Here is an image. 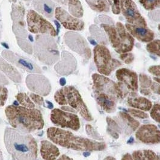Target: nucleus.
<instances>
[{
    "instance_id": "f257e3e1",
    "label": "nucleus",
    "mask_w": 160,
    "mask_h": 160,
    "mask_svg": "<svg viewBox=\"0 0 160 160\" xmlns=\"http://www.w3.org/2000/svg\"><path fill=\"white\" fill-rule=\"evenodd\" d=\"M4 142L8 153L14 160H36L38 147L36 140L30 134H25L8 127L4 134Z\"/></svg>"
},
{
    "instance_id": "f03ea898",
    "label": "nucleus",
    "mask_w": 160,
    "mask_h": 160,
    "mask_svg": "<svg viewBox=\"0 0 160 160\" xmlns=\"http://www.w3.org/2000/svg\"><path fill=\"white\" fill-rule=\"evenodd\" d=\"M10 125L25 134H30L42 130L44 120L40 110L24 106L10 105L5 109Z\"/></svg>"
},
{
    "instance_id": "7ed1b4c3",
    "label": "nucleus",
    "mask_w": 160,
    "mask_h": 160,
    "mask_svg": "<svg viewBox=\"0 0 160 160\" xmlns=\"http://www.w3.org/2000/svg\"><path fill=\"white\" fill-rule=\"evenodd\" d=\"M47 137L56 145L77 151H101L106 148L104 142L77 136L71 131L57 127L49 128Z\"/></svg>"
},
{
    "instance_id": "20e7f679",
    "label": "nucleus",
    "mask_w": 160,
    "mask_h": 160,
    "mask_svg": "<svg viewBox=\"0 0 160 160\" xmlns=\"http://www.w3.org/2000/svg\"><path fill=\"white\" fill-rule=\"evenodd\" d=\"M54 100L61 106H67L79 113L85 120L91 121L93 118L83 101L78 91L72 86L58 89L54 95Z\"/></svg>"
},
{
    "instance_id": "39448f33",
    "label": "nucleus",
    "mask_w": 160,
    "mask_h": 160,
    "mask_svg": "<svg viewBox=\"0 0 160 160\" xmlns=\"http://www.w3.org/2000/svg\"><path fill=\"white\" fill-rule=\"evenodd\" d=\"M102 27L108 35L112 47L117 53H123L132 51L134 39L122 23L117 22L116 27L103 23Z\"/></svg>"
},
{
    "instance_id": "423d86ee",
    "label": "nucleus",
    "mask_w": 160,
    "mask_h": 160,
    "mask_svg": "<svg viewBox=\"0 0 160 160\" xmlns=\"http://www.w3.org/2000/svg\"><path fill=\"white\" fill-rule=\"evenodd\" d=\"M34 54L40 61L48 66L55 64L60 58L57 43L52 36L48 34L36 37Z\"/></svg>"
},
{
    "instance_id": "0eeeda50",
    "label": "nucleus",
    "mask_w": 160,
    "mask_h": 160,
    "mask_svg": "<svg viewBox=\"0 0 160 160\" xmlns=\"http://www.w3.org/2000/svg\"><path fill=\"white\" fill-rule=\"evenodd\" d=\"M25 8L21 6L13 3L12 10V18L13 21V30L18 40L19 46L23 51L29 53L32 51L31 44L27 41V32L25 29V22L24 21Z\"/></svg>"
},
{
    "instance_id": "6e6552de",
    "label": "nucleus",
    "mask_w": 160,
    "mask_h": 160,
    "mask_svg": "<svg viewBox=\"0 0 160 160\" xmlns=\"http://www.w3.org/2000/svg\"><path fill=\"white\" fill-rule=\"evenodd\" d=\"M94 61L99 73L105 76H109L122 63L113 58L109 49L104 45H96L93 49Z\"/></svg>"
},
{
    "instance_id": "1a4fd4ad",
    "label": "nucleus",
    "mask_w": 160,
    "mask_h": 160,
    "mask_svg": "<svg viewBox=\"0 0 160 160\" xmlns=\"http://www.w3.org/2000/svg\"><path fill=\"white\" fill-rule=\"evenodd\" d=\"M92 80L93 91L108 95L116 101L125 97L120 83H116L109 78L96 73L92 75Z\"/></svg>"
},
{
    "instance_id": "9d476101",
    "label": "nucleus",
    "mask_w": 160,
    "mask_h": 160,
    "mask_svg": "<svg viewBox=\"0 0 160 160\" xmlns=\"http://www.w3.org/2000/svg\"><path fill=\"white\" fill-rule=\"evenodd\" d=\"M27 22L29 31L31 33L57 36V31L53 25L35 10H30L28 12Z\"/></svg>"
},
{
    "instance_id": "9b49d317",
    "label": "nucleus",
    "mask_w": 160,
    "mask_h": 160,
    "mask_svg": "<svg viewBox=\"0 0 160 160\" xmlns=\"http://www.w3.org/2000/svg\"><path fill=\"white\" fill-rule=\"evenodd\" d=\"M51 122L57 127L62 128H69L74 131L80 129V119L78 117L63 110L54 109L51 113Z\"/></svg>"
},
{
    "instance_id": "f8f14e48",
    "label": "nucleus",
    "mask_w": 160,
    "mask_h": 160,
    "mask_svg": "<svg viewBox=\"0 0 160 160\" xmlns=\"http://www.w3.org/2000/svg\"><path fill=\"white\" fill-rule=\"evenodd\" d=\"M120 10L128 22L138 27H146L147 23L132 0H120Z\"/></svg>"
},
{
    "instance_id": "ddd939ff",
    "label": "nucleus",
    "mask_w": 160,
    "mask_h": 160,
    "mask_svg": "<svg viewBox=\"0 0 160 160\" xmlns=\"http://www.w3.org/2000/svg\"><path fill=\"white\" fill-rule=\"evenodd\" d=\"M26 84L30 91L42 96H46L51 92L49 80L42 75L31 74L26 78Z\"/></svg>"
},
{
    "instance_id": "4468645a",
    "label": "nucleus",
    "mask_w": 160,
    "mask_h": 160,
    "mask_svg": "<svg viewBox=\"0 0 160 160\" xmlns=\"http://www.w3.org/2000/svg\"><path fill=\"white\" fill-rule=\"evenodd\" d=\"M2 56L8 62L29 73H41L40 68L28 58L23 57L10 51L2 52Z\"/></svg>"
},
{
    "instance_id": "2eb2a0df",
    "label": "nucleus",
    "mask_w": 160,
    "mask_h": 160,
    "mask_svg": "<svg viewBox=\"0 0 160 160\" xmlns=\"http://www.w3.org/2000/svg\"><path fill=\"white\" fill-rule=\"evenodd\" d=\"M54 15L56 19L62 24L66 29L72 31H81L84 28V23L76 17L67 13L60 7L56 8Z\"/></svg>"
},
{
    "instance_id": "dca6fc26",
    "label": "nucleus",
    "mask_w": 160,
    "mask_h": 160,
    "mask_svg": "<svg viewBox=\"0 0 160 160\" xmlns=\"http://www.w3.org/2000/svg\"><path fill=\"white\" fill-rule=\"evenodd\" d=\"M65 43L72 50L80 55L84 56L86 58L89 59L91 56V52L88 47V44L85 40L80 35L69 32L65 35Z\"/></svg>"
},
{
    "instance_id": "f3484780",
    "label": "nucleus",
    "mask_w": 160,
    "mask_h": 160,
    "mask_svg": "<svg viewBox=\"0 0 160 160\" xmlns=\"http://www.w3.org/2000/svg\"><path fill=\"white\" fill-rule=\"evenodd\" d=\"M136 136L138 140L146 144L160 143V130L153 124H145L140 127Z\"/></svg>"
},
{
    "instance_id": "a211bd4d",
    "label": "nucleus",
    "mask_w": 160,
    "mask_h": 160,
    "mask_svg": "<svg viewBox=\"0 0 160 160\" xmlns=\"http://www.w3.org/2000/svg\"><path fill=\"white\" fill-rule=\"evenodd\" d=\"M117 80L122 85L132 92L138 91V76L137 73L128 68H121L117 70L116 73Z\"/></svg>"
},
{
    "instance_id": "6ab92c4d",
    "label": "nucleus",
    "mask_w": 160,
    "mask_h": 160,
    "mask_svg": "<svg viewBox=\"0 0 160 160\" xmlns=\"http://www.w3.org/2000/svg\"><path fill=\"white\" fill-rule=\"evenodd\" d=\"M125 28L130 33L131 36L136 38L138 40L142 42H150L154 38V32L152 30L146 27H138L130 23H126Z\"/></svg>"
},
{
    "instance_id": "aec40b11",
    "label": "nucleus",
    "mask_w": 160,
    "mask_h": 160,
    "mask_svg": "<svg viewBox=\"0 0 160 160\" xmlns=\"http://www.w3.org/2000/svg\"><path fill=\"white\" fill-rule=\"evenodd\" d=\"M33 7L37 13L51 19L55 12V4L52 0H33Z\"/></svg>"
},
{
    "instance_id": "412c9836",
    "label": "nucleus",
    "mask_w": 160,
    "mask_h": 160,
    "mask_svg": "<svg viewBox=\"0 0 160 160\" xmlns=\"http://www.w3.org/2000/svg\"><path fill=\"white\" fill-rule=\"evenodd\" d=\"M94 91L95 100L102 109L107 113H113L116 109V100L104 93Z\"/></svg>"
},
{
    "instance_id": "4be33fe9",
    "label": "nucleus",
    "mask_w": 160,
    "mask_h": 160,
    "mask_svg": "<svg viewBox=\"0 0 160 160\" xmlns=\"http://www.w3.org/2000/svg\"><path fill=\"white\" fill-rule=\"evenodd\" d=\"M40 154L44 160H56L60 156L58 148L48 140H43L40 143Z\"/></svg>"
},
{
    "instance_id": "5701e85b",
    "label": "nucleus",
    "mask_w": 160,
    "mask_h": 160,
    "mask_svg": "<svg viewBox=\"0 0 160 160\" xmlns=\"http://www.w3.org/2000/svg\"><path fill=\"white\" fill-rule=\"evenodd\" d=\"M128 104L131 107L143 111H149L152 107V103L145 97H131L127 100Z\"/></svg>"
},
{
    "instance_id": "b1692460",
    "label": "nucleus",
    "mask_w": 160,
    "mask_h": 160,
    "mask_svg": "<svg viewBox=\"0 0 160 160\" xmlns=\"http://www.w3.org/2000/svg\"><path fill=\"white\" fill-rule=\"evenodd\" d=\"M67 3L71 15L77 18H81L83 16V8L80 0H67Z\"/></svg>"
},
{
    "instance_id": "393cba45",
    "label": "nucleus",
    "mask_w": 160,
    "mask_h": 160,
    "mask_svg": "<svg viewBox=\"0 0 160 160\" xmlns=\"http://www.w3.org/2000/svg\"><path fill=\"white\" fill-rule=\"evenodd\" d=\"M132 157L133 160H160V157L151 150L134 151Z\"/></svg>"
},
{
    "instance_id": "a878e982",
    "label": "nucleus",
    "mask_w": 160,
    "mask_h": 160,
    "mask_svg": "<svg viewBox=\"0 0 160 160\" xmlns=\"http://www.w3.org/2000/svg\"><path fill=\"white\" fill-rule=\"evenodd\" d=\"M90 8L98 12H107L109 6L107 0H86Z\"/></svg>"
},
{
    "instance_id": "bb28decb",
    "label": "nucleus",
    "mask_w": 160,
    "mask_h": 160,
    "mask_svg": "<svg viewBox=\"0 0 160 160\" xmlns=\"http://www.w3.org/2000/svg\"><path fill=\"white\" fill-rule=\"evenodd\" d=\"M140 83V92L144 95L151 94L152 91L151 87L152 83V79L145 74H140L139 76Z\"/></svg>"
},
{
    "instance_id": "cd10ccee",
    "label": "nucleus",
    "mask_w": 160,
    "mask_h": 160,
    "mask_svg": "<svg viewBox=\"0 0 160 160\" xmlns=\"http://www.w3.org/2000/svg\"><path fill=\"white\" fill-rule=\"evenodd\" d=\"M119 115V117L121 118V119L124 121V123L127 125L128 127L131 129L132 131H136L140 125V123L134 118L131 117L129 114L124 112H120Z\"/></svg>"
},
{
    "instance_id": "c85d7f7f",
    "label": "nucleus",
    "mask_w": 160,
    "mask_h": 160,
    "mask_svg": "<svg viewBox=\"0 0 160 160\" xmlns=\"http://www.w3.org/2000/svg\"><path fill=\"white\" fill-rule=\"evenodd\" d=\"M106 121L108 124L107 132L113 138L117 139L119 137V132H120L122 131L121 128L118 125L115 121H114L109 117L107 118Z\"/></svg>"
},
{
    "instance_id": "c756f323",
    "label": "nucleus",
    "mask_w": 160,
    "mask_h": 160,
    "mask_svg": "<svg viewBox=\"0 0 160 160\" xmlns=\"http://www.w3.org/2000/svg\"><path fill=\"white\" fill-rule=\"evenodd\" d=\"M18 102L22 106L27 108H35V104L28 95L24 92L18 93L16 95Z\"/></svg>"
},
{
    "instance_id": "7c9ffc66",
    "label": "nucleus",
    "mask_w": 160,
    "mask_h": 160,
    "mask_svg": "<svg viewBox=\"0 0 160 160\" xmlns=\"http://www.w3.org/2000/svg\"><path fill=\"white\" fill-rule=\"evenodd\" d=\"M139 2L147 10L152 11L160 8V0H139Z\"/></svg>"
},
{
    "instance_id": "2f4dec72",
    "label": "nucleus",
    "mask_w": 160,
    "mask_h": 160,
    "mask_svg": "<svg viewBox=\"0 0 160 160\" xmlns=\"http://www.w3.org/2000/svg\"><path fill=\"white\" fill-rule=\"evenodd\" d=\"M146 49L149 53L160 57V40H155L150 42L147 44Z\"/></svg>"
},
{
    "instance_id": "473e14b6",
    "label": "nucleus",
    "mask_w": 160,
    "mask_h": 160,
    "mask_svg": "<svg viewBox=\"0 0 160 160\" xmlns=\"http://www.w3.org/2000/svg\"><path fill=\"white\" fill-rule=\"evenodd\" d=\"M150 112L151 117L154 121L160 124V104H156L153 105Z\"/></svg>"
},
{
    "instance_id": "72a5a7b5",
    "label": "nucleus",
    "mask_w": 160,
    "mask_h": 160,
    "mask_svg": "<svg viewBox=\"0 0 160 160\" xmlns=\"http://www.w3.org/2000/svg\"><path fill=\"white\" fill-rule=\"evenodd\" d=\"M86 130L87 132V134L90 137L98 140H102L103 138L100 136V134L96 131L94 128H93V127L91 126L90 125L88 124L86 125Z\"/></svg>"
},
{
    "instance_id": "f704fd0d",
    "label": "nucleus",
    "mask_w": 160,
    "mask_h": 160,
    "mask_svg": "<svg viewBox=\"0 0 160 160\" xmlns=\"http://www.w3.org/2000/svg\"><path fill=\"white\" fill-rule=\"evenodd\" d=\"M8 97V89L4 87L0 86V107L4 106Z\"/></svg>"
},
{
    "instance_id": "c9c22d12",
    "label": "nucleus",
    "mask_w": 160,
    "mask_h": 160,
    "mask_svg": "<svg viewBox=\"0 0 160 160\" xmlns=\"http://www.w3.org/2000/svg\"><path fill=\"white\" fill-rule=\"evenodd\" d=\"M111 7L112 12L115 15H119L120 13V0H107Z\"/></svg>"
},
{
    "instance_id": "e433bc0d",
    "label": "nucleus",
    "mask_w": 160,
    "mask_h": 160,
    "mask_svg": "<svg viewBox=\"0 0 160 160\" xmlns=\"http://www.w3.org/2000/svg\"><path fill=\"white\" fill-rule=\"evenodd\" d=\"M128 112L130 113L132 116L134 117H137L138 118H141V119H146V118H148L149 115L146 113L145 112L139 110L134 109H129Z\"/></svg>"
},
{
    "instance_id": "4c0bfd02",
    "label": "nucleus",
    "mask_w": 160,
    "mask_h": 160,
    "mask_svg": "<svg viewBox=\"0 0 160 160\" xmlns=\"http://www.w3.org/2000/svg\"><path fill=\"white\" fill-rule=\"evenodd\" d=\"M120 58L126 64H130L132 62L134 59V56L131 53H123L120 55Z\"/></svg>"
},
{
    "instance_id": "58836bf2",
    "label": "nucleus",
    "mask_w": 160,
    "mask_h": 160,
    "mask_svg": "<svg viewBox=\"0 0 160 160\" xmlns=\"http://www.w3.org/2000/svg\"><path fill=\"white\" fill-rule=\"evenodd\" d=\"M153 79L154 81L153 82L152 81V83L151 87V89L153 92L160 95V78H153Z\"/></svg>"
},
{
    "instance_id": "ea45409f",
    "label": "nucleus",
    "mask_w": 160,
    "mask_h": 160,
    "mask_svg": "<svg viewBox=\"0 0 160 160\" xmlns=\"http://www.w3.org/2000/svg\"><path fill=\"white\" fill-rule=\"evenodd\" d=\"M29 97L35 104L38 106H42L44 104V98L42 95L39 94H36L34 93H31L29 94Z\"/></svg>"
},
{
    "instance_id": "a19ab883",
    "label": "nucleus",
    "mask_w": 160,
    "mask_h": 160,
    "mask_svg": "<svg viewBox=\"0 0 160 160\" xmlns=\"http://www.w3.org/2000/svg\"><path fill=\"white\" fill-rule=\"evenodd\" d=\"M149 73L153 75L160 78V66H153L150 67L148 69Z\"/></svg>"
},
{
    "instance_id": "79ce46f5",
    "label": "nucleus",
    "mask_w": 160,
    "mask_h": 160,
    "mask_svg": "<svg viewBox=\"0 0 160 160\" xmlns=\"http://www.w3.org/2000/svg\"><path fill=\"white\" fill-rule=\"evenodd\" d=\"M61 109L65 111H66V112H73V113H76L77 112L72 108H71L69 106H62Z\"/></svg>"
},
{
    "instance_id": "37998d69",
    "label": "nucleus",
    "mask_w": 160,
    "mask_h": 160,
    "mask_svg": "<svg viewBox=\"0 0 160 160\" xmlns=\"http://www.w3.org/2000/svg\"><path fill=\"white\" fill-rule=\"evenodd\" d=\"M122 159V160H133V158L130 153H126L124 155Z\"/></svg>"
},
{
    "instance_id": "c03bdc74",
    "label": "nucleus",
    "mask_w": 160,
    "mask_h": 160,
    "mask_svg": "<svg viewBox=\"0 0 160 160\" xmlns=\"http://www.w3.org/2000/svg\"><path fill=\"white\" fill-rule=\"evenodd\" d=\"M54 23L56 24V27H57V35H58V32H59V29L60 28V22L58 21H54Z\"/></svg>"
},
{
    "instance_id": "a18cd8bd",
    "label": "nucleus",
    "mask_w": 160,
    "mask_h": 160,
    "mask_svg": "<svg viewBox=\"0 0 160 160\" xmlns=\"http://www.w3.org/2000/svg\"><path fill=\"white\" fill-rule=\"evenodd\" d=\"M66 83V80L65 78H62L60 79V84L61 86H65Z\"/></svg>"
},
{
    "instance_id": "49530a36",
    "label": "nucleus",
    "mask_w": 160,
    "mask_h": 160,
    "mask_svg": "<svg viewBox=\"0 0 160 160\" xmlns=\"http://www.w3.org/2000/svg\"><path fill=\"white\" fill-rule=\"evenodd\" d=\"M58 160H71L72 158L69 157H67L65 155H63L60 157L58 158Z\"/></svg>"
},
{
    "instance_id": "de8ad7c7",
    "label": "nucleus",
    "mask_w": 160,
    "mask_h": 160,
    "mask_svg": "<svg viewBox=\"0 0 160 160\" xmlns=\"http://www.w3.org/2000/svg\"><path fill=\"white\" fill-rule=\"evenodd\" d=\"M46 103L48 104V108L50 109H52L54 108V105L51 102H49V101H46Z\"/></svg>"
},
{
    "instance_id": "09e8293b",
    "label": "nucleus",
    "mask_w": 160,
    "mask_h": 160,
    "mask_svg": "<svg viewBox=\"0 0 160 160\" xmlns=\"http://www.w3.org/2000/svg\"><path fill=\"white\" fill-rule=\"evenodd\" d=\"M54 1L58 2V3L63 4V5H66L67 3V0H54Z\"/></svg>"
},
{
    "instance_id": "8fccbe9b",
    "label": "nucleus",
    "mask_w": 160,
    "mask_h": 160,
    "mask_svg": "<svg viewBox=\"0 0 160 160\" xmlns=\"http://www.w3.org/2000/svg\"><path fill=\"white\" fill-rule=\"evenodd\" d=\"M83 155L84 157H88L90 155V151H85L83 153Z\"/></svg>"
},
{
    "instance_id": "3c124183",
    "label": "nucleus",
    "mask_w": 160,
    "mask_h": 160,
    "mask_svg": "<svg viewBox=\"0 0 160 160\" xmlns=\"http://www.w3.org/2000/svg\"><path fill=\"white\" fill-rule=\"evenodd\" d=\"M1 44H2V46H3V47H4L6 49H9V47H8V44L6 43H1Z\"/></svg>"
},
{
    "instance_id": "603ef678",
    "label": "nucleus",
    "mask_w": 160,
    "mask_h": 160,
    "mask_svg": "<svg viewBox=\"0 0 160 160\" xmlns=\"http://www.w3.org/2000/svg\"><path fill=\"white\" fill-rule=\"evenodd\" d=\"M28 38H29V40H30L31 42H34V39H33V37L31 36V35H29L28 36Z\"/></svg>"
},
{
    "instance_id": "864d4df0",
    "label": "nucleus",
    "mask_w": 160,
    "mask_h": 160,
    "mask_svg": "<svg viewBox=\"0 0 160 160\" xmlns=\"http://www.w3.org/2000/svg\"><path fill=\"white\" fill-rule=\"evenodd\" d=\"M134 140L133 138H130V140L128 141V143L131 144V143H132L134 142Z\"/></svg>"
},
{
    "instance_id": "5fc2aeb1",
    "label": "nucleus",
    "mask_w": 160,
    "mask_h": 160,
    "mask_svg": "<svg viewBox=\"0 0 160 160\" xmlns=\"http://www.w3.org/2000/svg\"><path fill=\"white\" fill-rule=\"evenodd\" d=\"M104 160H116V159L112 157H107Z\"/></svg>"
},
{
    "instance_id": "6e6d98bb",
    "label": "nucleus",
    "mask_w": 160,
    "mask_h": 160,
    "mask_svg": "<svg viewBox=\"0 0 160 160\" xmlns=\"http://www.w3.org/2000/svg\"><path fill=\"white\" fill-rule=\"evenodd\" d=\"M88 39L90 40L89 41H90V42L91 43V44H96V43L95 42V41L94 40H90L89 38H88Z\"/></svg>"
},
{
    "instance_id": "4d7b16f0",
    "label": "nucleus",
    "mask_w": 160,
    "mask_h": 160,
    "mask_svg": "<svg viewBox=\"0 0 160 160\" xmlns=\"http://www.w3.org/2000/svg\"><path fill=\"white\" fill-rule=\"evenodd\" d=\"M3 160V153L1 152L0 150V160Z\"/></svg>"
},
{
    "instance_id": "13d9d810",
    "label": "nucleus",
    "mask_w": 160,
    "mask_h": 160,
    "mask_svg": "<svg viewBox=\"0 0 160 160\" xmlns=\"http://www.w3.org/2000/svg\"><path fill=\"white\" fill-rule=\"evenodd\" d=\"M10 2H12L13 3H14V4H15V3H16V2H17V0H9Z\"/></svg>"
},
{
    "instance_id": "bf43d9fd",
    "label": "nucleus",
    "mask_w": 160,
    "mask_h": 160,
    "mask_svg": "<svg viewBox=\"0 0 160 160\" xmlns=\"http://www.w3.org/2000/svg\"><path fill=\"white\" fill-rule=\"evenodd\" d=\"M158 29H159V31H160V24L158 25Z\"/></svg>"
},
{
    "instance_id": "052dcab7",
    "label": "nucleus",
    "mask_w": 160,
    "mask_h": 160,
    "mask_svg": "<svg viewBox=\"0 0 160 160\" xmlns=\"http://www.w3.org/2000/svg\"><path fill=\"white\" fill-rule=\"evenodd\" d=\"M24 1H30L31 0H24Z\"/></svg>"
}]
</instances>
